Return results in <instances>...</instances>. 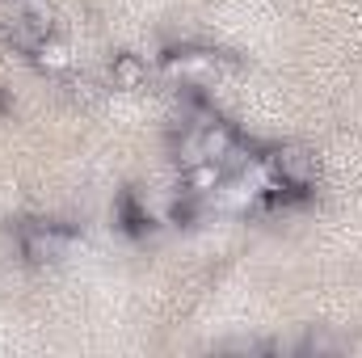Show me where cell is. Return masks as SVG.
Wrapping results in <instances>:
<instances>
[{
    "label": "cell",
    "mask_w": 362,
    "mask_h": 358,
    "mask_svg": "<svg viewBox=\"0 0 362 358\" xmlns=\"http://www.w3.org/2000/svg\"><path fill=\"white\" fill-rule=\"evenodd\" d=\"M270 173L278 185H286L291 194H303L316 185V156L299 144H282L270 152Z\"/></svg>",
    "instance_id": "cell-1"
},
{
    "label": "cell",
    "mask_w": 362,
    "mask_h": 358,
    "mask_svg": "<svg viewBox=\"0 0 362 358\" xmlns=\"http://www.w3.org/2000/svg\"><path fill=\"white\" fill-rule=\"evenodd\" d=\"M68 249H72V236L55 224H30L21 232V253L30 262H59L68 258Z\"/></svg>",
    "instance_id": "cell-2"
},
{
    "label": "cell",
    "mask_w": 362,
    "mask_h": 358,
    "mask_svg": "<svg viewBox=\"0 0 362 358\" xmlns=\"http://www.w3.org/2000/svg\"><path fill=\"white\" fill-rule=\"evenodd\" d=\"M4 38H8L17 51L34 55V51H38V42H47V38H51V21H47L42 13H17V17L4 25Z\"/></svg>",
    "instance_id": "cell-3"
},
{
    "label": "cell",
    "mask_w": 362,
    "mask_h": 358,
    "mask_svg": "<svg viewBox=\"0 0 362 358\" xmlns=\"http://www.w3.org/2000/svg\"><path fill=\"white\" fill-rule=\"evenodd\" d=\"M194 144H198V156H202V161H223L240 139H236V131H232L228 122L211 118L206 127H194Z\"/></svg>",
    "instance_id": "cell-4"
},
{
    "label": "cell",
    "mask_w": 362,
    "mask_h": 358,
    "mask_svg": "<svg viewBox=\"0 0 362 358\" xmlns=\"http://www.w3.org/2000/svg\"><path fill=\"white\" fill-rule=\"evenodd\" d=\"M211 68H215V55H211V51H177V55L165 59V72H169V76H181V81H198V76H206Z\"/></svg>",
    "instance_id": "cell-5"
},
{
    "label": "cell",
    "mask_w": 362,
    "mask_h": 358,
    "mask_svg": "<svg viewBox=\"0 0 362 358\" xmlns=\"http://www.w3.org/2000/svg\"><path fill=\"white\" fill-rule=\"evenodd\" d=\"M144 76H148V68H144L139 55H131V51L114 55V64H110V81H114V89H139Z\"/></svg>",
    "instance_id": "cell-6"
},
{
    "label": "cell",
    "mask_w": 362,
    "mask_h": 358,
    "mask_svg": "<svg viewBox=\"0 0 362 358\" xmlns=\"http://www.w3.org/2000/svg\"><path fill=\"white\" fill-rule=\"evenodd\" d=\"M34 64H38L42 72H68V68H72V51H68V42H59V38L51 34L47 42H38Z\"/></svg>",
    "instance_id": "cell-7"
}]
</instances>
